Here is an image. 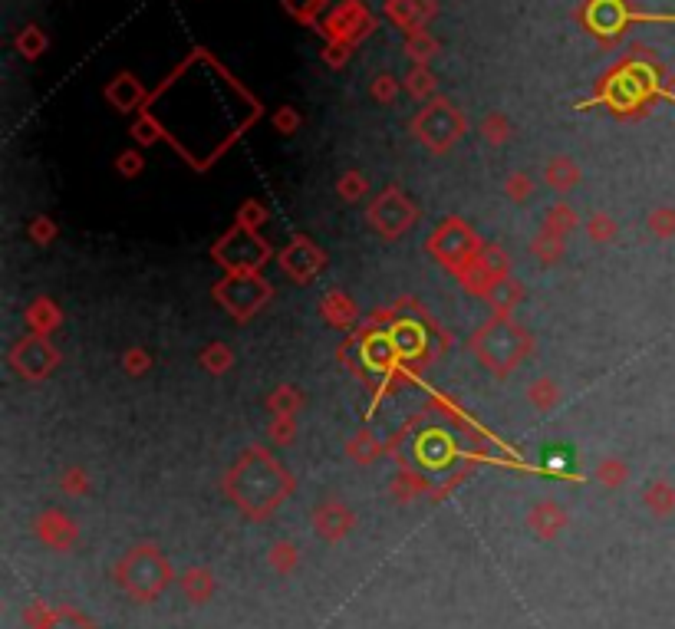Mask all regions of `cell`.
<instances>
[{
  "label": "cell",
  "mask_w": 675,
  "mask_h": 629,
  "mask_svg": "<svg viewBox=\"0 0 675 629\" xmlns=\"http://www.w3.org/2000/svg\"><path fill=\"white\" fill-rule=\"evenodd\" d=\"M119 580H122V587H126L135 600L149 603V600H155L165 590L168 567H165V560L155 554L152 547H142V550H132V554L122 560Z\"/></svg>",
  "instance_id": "obj_1"
},
{
  "label": "cell",
  "mask_w": 675,
  "mask_h": 629,
  "mask_svg": "<svg viewBox=\"0 0 675 629\" xmlns=\"http://www.w3.org/2000/svg\"><path fill=\"white\" fill-rule=\"evenodd\" d=\"M544 468L550 471H570L573 468V452L567 445H550L544 452Z\"/></svg>",
  "instance_id": "obj_2"
},
{
  "label": "cell",
  "mask_w": 675,
  "mask_h": 629,
  "mask_svg": "<svg viewBox=\"0 0 675 629\" xmlns=\"http://www.w3.org/2000/svg\"><path fill=\"white\" fill-rule=\"evenodd\" d=\"M185 587H188V593L195 600H205L211 590H215V583L208 580V574H201V570H195V574H188L185 577Z\"/></svg>",
  "instance_id": "obj_3"
},
{
  "label": "cell",
  "mask_w": 675,
  "mask_h": 629,
  "mask_svg": "<svg viewBox=\"0 0 675 629\" xmlns=\"http://www.w3.org/2000/svg\"><path fill=\"white\" fill-rule=\"evenodd\" d=\"M649 504H652V511H656V514H669L672 504H675V494L669 488H656L649 494Z\"/></svg>",
  "instance_id": "obj_4"
}]
</instances>
